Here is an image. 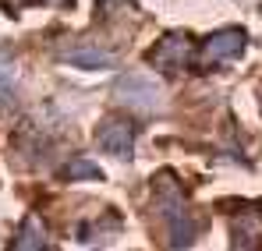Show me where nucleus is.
I'll list each match as a JSON object with an SVG mask.
<instances>
[{"label":"nucleus","mask_w":262,"mask_h":251,"mask_svg":"<svg viewBox=\"0 0 262 251\" xmlns=\"http://www.w3.org/2000/svg\"><path fill=\"white\" fill-rule=\"evenodd\" d=\"M160 216H163L170 248H188V244L199 237V226H202V223L195 219V212L188 209L184 195L170 184V177H163V184H160Z\"/></svg>","instance_id":"obj_1"},{"label":"nucleus","mask_w":262,"mask_h":251,"mask_svg":"<svg viewBox=\"0 0 262 251\" xmlns=\"http://www.w3.org/2000/svg\"><path fill=\"white\" fill-rule=\"evenodd\" d=\"M114 96L121 106H131L135 113H156L163 110V85L142 71H131V75H121L117 85H114Z\"/></svg>","instance_id":"obj_2"},{"label":"nucleus","mask_w":262,"mask_h":251,"mask_svg":"<svg viewBox=\"0 0 262 251\" xmlns=\"http://www.w3.org/2000/svg\"><path fill=\"white\" fill-rule=\"evenodd\" d=\"M241 50H245V32H241V29H223L213 39H206L199 60L209 67V64H220V60H234Z\"/></svg>","instance_id":"obj_3"},{"label":"nucleus","mask_w":262,"mask_h":251,"mask_svg":"<svg viewBox=\"0 0 262 251\" xmlns=\"http://www.w3.org/2000/svg\"><path fill=\"white\" fill-rule=\"evenodd\" d=\"M96 142H99L103 152H110L117 159H128L131 145H135V127L124 124V121H106V124L96 131Z\"/></svg>","instance_id":"obj_4"},{"label":"nucleus","mask_w":262,"mask_h":251,"mask_svg":"<svg viewBox=\"0 0 262 251\" xmlns=\"http://www.w3.org/2000/svg\"><path fill=\"white\" fill-rule=\"evenodd\" d=\"M188 57H191V46H188V36H167V39H160V46L149 53V60L156 64V67H167V71H181V67H188Z\"/></svg>","instance_id":"obj_5"},{"label":"nucleus","mask_w":262,"mask_h":251,"mask_svg":"<svg viewBox=\"0 0 262 251\" xmlns=\"http://www.w3.org/2000/svg\"><path fill=\"white\" fill-rule=\"evenodd\" d=\"M60 57L75 67H89V71H99V67H114L117 57L106 53V50H92V46H71V50H60Z\"/></svg>","instance_id":"obj_6"},{"label":"nucleus","mask_w":262,"mask_h":251,"mask_svg":"<svg viewBox=\"0 0 262 251\" xmlns=\"http://www.w3.org/2000/svg\"><path fill=\"white\" fill-rule=\"evenodd\" d=\"M14 248H18V251H39V248H46L43 223H39L36 216H29V219L21 223V230H18V237H14Z\"/></svg>","instance_id":"obj_7"},{"label":"nucleus","mask_w":262,"mask_h":251,"mask_svg":"<svg viewBox=\"0 0 262 251\" xmlns=\"http://www.w3.org/2000/svg\"><path fill=\"white\" fill-rule=\"evenodd\" d=\"M14 88H18L14 67L7 64V57H0V106H11L14 103Z\"/></svg>","instance_id":"obj_8"},{"label":"nucleus","mask_w":262,"mask_h":251,"mask_svg":"<svg viewBox=\"0 0 262 251\" xmlns=\"http://www.w3.org/2000/svg\"><path fill=\"white\" fill-rule=\"evenodd\" d=\"M68 177H85V180H103V170L96 167V163H89V159H75V163H68Z\"/></svg>","instance_id":"obj_9"}]
</instances>
